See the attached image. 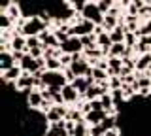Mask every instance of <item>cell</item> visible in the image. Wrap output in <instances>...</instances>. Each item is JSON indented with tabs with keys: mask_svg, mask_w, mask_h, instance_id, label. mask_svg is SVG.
<instances>
[{
	"mask_svg": "<svg viewBox=\"0 0 151 136\" xmlns=\"http://www.w3.org/2000/svg\"><path fill=\"white\" fill-rule=\"evenodd\" d=\"M94 83V79L93 78H76L74 81H72V85L76 87V91L79 93V95H83L85 96V93L89 91V87H91Z\"/></svg>",
	"mask_w": 151,
	"mask_h": 136,
	"instance_id": "obj_6",
	"label": "cell"
},
{
	"mask_svg": "<svg viewBox=\"0 0 151 136\" xmlns=\"http://www.w3.org/2000/svg\"><path fill=\"white\" fill-rule=\"evenodd\" d=\"M140 42H144L145 45H149V47H151V36H142Z\"/></svg>",
	"mask_w": 151,
	"mask_h": 136,
	"instance_id": "obj_26",
	"label": "cell"
},
{
	"mask_svg": "<svg viewBox=\"0 0 151 136\" xmlns=\"http://www.w3.org/2000/svg\"><path fill=\"white\" fill-rule=\"evenodd\" d=\"M138 36L142 38V36H151V19L145 23L144 27H140V32H138Z\"/></svg>",
	"mask_w": 151,
	"mask_h": 136,
	"instance_id": "obj_24",
	"label": "cell"
},
{
	"mask_svg": "<svg viewBox=\"0 0 151 136\" xmlns=\"http://www.w3.org/2000/svg\"><path fill=\"white\" fill-rule=\"evenodd\" d=\"M102 27H104V30H113V29H117V17H113V15H104V23H102Z\"/></svg>",
	"mask_w": 151,
	"mask_h": 136,
	"instance_id": "obj_15",
	"label": "cell"
},
{
	"mask_svg": "<svg viewBox=\"0 0 151 136\" xmlns=\"http://www.w3.org/2000/svg\"><path fill=\"white\" fill-rule=\"evenodd\" d=\"M23 76V68L21 66H12L9 70H6V72H2V79L4 83L6 81H17L19 78Z\"/></svg>",
	"mask_w": 151,
	"mask_h": 136,
	"instance_id": "obj_8",
	"label": "cell"
},
{
	"mask_svg": "<svg viewBox=\"0 0 151 136\" xmlns=\"http://www.w3.org/2000/svg\"><path fill=\"white\" fill-rule=\"evenodd\" d=\"M78 96H79V93L76 91V87L72 85V83L64 85V89H63V98H64V102H76V100H78Z\"/></svg>",
	"mask_w": 151,
	"mask_h": 136,
	"instance_id": "obj_12",
	"label": "cell"
},
{
	"mask_svg": "<svg viewBox=\"0 0 151 136\" xmlns=\"http://www.w3.org/2000/svg\"><path fill=\"white\" fill-rule=\"evenodd\" d=\"M12 19H9V17L6 15V13H2V15H0V27H2V30H8L9 27H12Z\"/></svg>",
	"mask_w": 151,
	"mask_h": 136,
	"instance_id": "obj_23",
	"label": "cell"
},
{
	"mask_svg": "<svg viewBox=\"0 0 151 136\" xmlns=\"http://www.w3.org/2000/svg\"><path fill=\"white\" fill-rule=\"evenodd\" d=\"M25 95H27V102H28V106H30L32 110H40L42 102H44L42 91H34V89H30V91H27Z\"/></svg>",
	"mask_w": 151,
	"mask_h": 136,
	"instance_id": "obj_5",
	"label": "cell"
},
{
	"mask_svg": "<svg viewBox=\"0 0 151 136\" xmlns=\"http://www.w3.org/2000/svg\"><path fill=\"white\" fill-rule=\"evenodd\" d=\"M72 63H74V59H72V55H68V53H63L60 55V64H63V66H72Z\"/></svg>",
	"mask_w": 151,
	"mask_h": 136,
	"instance_id": "obj_25",
	"label": "cell"
},
{
	"mask_svg": "<svg viewBox=\"0 0 151 136\" xmlns=\"http://www.w3.org/2000/svg\"><path fill=\"white\" fill-rule=\"evenodd\" d=\"M4 13H6V15L9 17V19H12V21H17V19H23V13H21V8H19L17 6V4H13V6L12 8H9V10L8 12H4Z\"/></svg>",
	"mask_w": 151,
	"mask_h": 136,
	"instance_id": "obj_16",
	"label": "cell"
},
{
	"mask_svg": "<svg viewBox=\"0 0 151 136\" xmlns=\"http://www.w3.org/2000/svg\"><path fill=\"white\" fill-rule=\"evenodd\" d=\"M87 4H89V0H72V10L76 13H81L87 8Z\"/></svg>",
	"mask_w": 151,
	"mask_h": 136,
	"instance_id": "obj_19",
	"label": "cell"
},
{
	"mask_svg": "<svg viewBox=\"0 0 151 136\" xmlns=\"http://www.w3.org/2000/svg\"><path fill=\"white\" fill-rule=\"evenodd\" d=\"M151 66V53H145V55H140V59H136V70H149Z\"/></svg>",
	"mask_w": 151,
	"mask_h": 136,
	"instance_id": "obj_14",
	"label": "cell"
},
{
	"mask_svg": "<svg viewBox=\"0 0 151 136\" xmlns=\"http://www.w3.org/2000/svg\"><path fill=\"white\" fill-rule=\"evenodd\" d=\"M125 36H127V27L125 25H119L117 29H113L110 32V38L113 44H125Z\"/></svg>",
	"mask_w": 151,
	"mask_h": 136,
	"instance_id": "obj_9",
	"label": "cell"
},
{
	"mask_svg": "<svg viewBox=\"0 0 151 136\" xmlns=\"http://www.w3.org/2000/svg\"><path fill=\"white\" fill-rule=\"evenodd\" d=\"M34 47H42V40L38 38V36H30V38H27V49H34Z\"/></svg>",
	"mask_w": 151,
	"mask_h": 136,
	"instance_id": "obj_20",
	"label": "cell"
},
{
	"mask_svg": "<svg viewBox=\"0 0 151 136\" xmlns=\"http://www.w3.org/2000/svg\"><path fill=\"white\" fill-rule=\"evenodd\" d=\"M147 2H151V0H147Z\"/></svg>",
	"mask_w": 151,
	"mask_h": 136,
	"instance_id": "obj_29",
	"label": "cell"
},
{
	"mask_svg": "<svg viewBox=\"0 0 151 136\" xmlns=\"http://www.w3.org/2000/svg\"><path fill=\"white\" fill-rule=\"evenodd\" d=\"M12 66H15V57H13V53L2 51V55H0V68H2V72L9 70Z\"/></svg>",
	"mask_w": 151,
	"mask_h": 136,
	"instance_id": "obj_10",
	"label": "cell"
},
{
	"mask_svg": "<svg viewBox=\"0 0 151 136\" xmlns=\"http://www.w3.org/2000/svg\"><path fill=\"white\" fill-rule=\"evenodd\" d=\"M121 2H123V4H129V6H130V0H121Z\"/></svg>",
	"mask_w": 151,
	"mask_h": 136,
	"instance_id": "obj_27",
	"label": "cell"
},
{
	"mask_svg": "<svg viewBox=\"0 0 151 136\" xmlns=\"http://www.w3.org/2000/svg\"><path fill=\"white\" fill-rule=\"evenodd\" d=\"M81 15H83V19L91 21V23H94V25H102L104 23V13L98 10L96 2H89L87 8L81 12Z\"/></svg>",
	"mask_w": 151,
	"mask_h": 136,
	"instance_id": "obj_2",
	"label": "cell"
},
{
	"mask_svg": "<svg viewBox=\"0 0 151 136\" xmlns=\"http://www.w3.org/2000/svg\"><path fill=\"white\" fill-rule=\"evenodd\" d=\"M85 47L81 44V40L78 38V36H70L66 42H63L60 44V51L63 53H68V55H76V53H81Z\"/></svg>",
	"mask_w": 151,
	"mask_h": 136,
	"instance_id": "obj_3",
	"label": "cell"
},
{
	"mask_svg": "<svg viewBox=\"0 0 151 136\" xmlns=\"http://www.w3.org/2000/svg\"><path fill=\"white\" fill-rule=\"evenodd\" d=\"M47 60V66L45 70H59V68H63V64H60V59H45Z\"/></svg>",
	"mask_w": 151,
	"mask_h": 136,
	"instance_id": "obj_21",
	"label": "cell"
},
{
	"mask_svg": "<svg viewBox=\"0 0 151 136\" xmlns=\"http://www.w3.org/2000/svg\"><path fill=\"white\" fill-rule=\"evenodd\" d=\"M96 6H98V10H100L102 13H110V10L113 8V0H98L96 2Z\"/></svg>",
	"mask_w": 151,
	"mask_h": 136,
	"instance_id": "obj_17",
	"label": "cell"
},
{
	"mask_svg": "<svg viewBox=\"0 0 151 136\" xmlns=\"http://www.w3.org/2000/svg\"><path fill=\"white\" fill-rule=\"evenodd\" d=\"M125 53H127V45L125 44H113L111 47H110V53H108V57H119L123 59L125 57Z\"/></svg>",
	"mask_w": 151,
	"mask_h": 136,
	"instance_id": "obj_13",
	"label": "cell"
},
{
	"mask_svg": "<svg viewBox=\"0 0 151 136\" xmlns=\"http://www.w3.org/2000/svg\"><path fill=\"white\" fill-rule=\"evenodd\" d=\"M9 45H12L13 51H25V53H28V49H27V38H25V36H13V38L9 40Z\"/></svg>",
	"mask_w": 151,
	"mask_h": 136,
	"instance_id": "obj_11",
	"label": "cell"
},
{
	"mask_svg": "<svg viewBox=\"0 0 151 136\" xmlns=\"http://www.w3.org/2000/svg\"><path fill=\"white\" fill-rule=\"evenodd\" d=\"M34 87V76L28 72H23V76L15 81V89H19V91H30V89Z\"/></svg>",
	"mask_w": 151,
	"mask_h": 136,
	"instance_id": "obj_4",
	"label": "cell"
},
{
	"mask_svg": "<svg viewBox=\"0 0 151 136\" xmlns=\"http://www.w3.org/2000/svg\"><path fill=\"white\" fill-rule=\"evenodd\" d=\"M87 136H93V134H87Z\"/></svg>",
	"mask_w": 151,
	"mask_h": 136,
	"instance_id": "obj_28",
	"label": "cell"
},
{
	"mask_svg": "<svg viewBox=\"0 0 151 136\" xmlns=\"http://www.w3.org/2000/svg\"><path fill=\"white\" fill-rule=\"evenodd\" d=\"M21 29H23V36H25V38H30V36H40L42 32L47 29V23H44L40 17H30V19L25 21V25H23Z\"/></svg>",
	"mask_w": 151,
	"mask_h": 136,
	"instance_id": "obj_1",
	"label": "cell"
},
{
	"mask_svg": "<svg viewBox=\"0 0 151 136\" xmlns=\"http://www.w3.org/2000/svg\"><path fill=\"white\" fill-rule=\"evenodd\" d=\"M89 134H93V136H106V129H104L102 125H93V129L89 130Z\"/></svg>",
	"mask_w": 151,
	"mask_h": 136,
	"instance_id": "obj_22",
	"label": "cell"
},
{
	"mask_svg": "<svg viewBox=\"0 0 151 136\" xmlns=\"http://www.w3.org/2000/svg\"><path fill=\"white\" fill-rule=\"evenodd\" d=\"M106 117H108V112H104V110H91L87 115H85V121L91 123V125H100Z\"/></svg>",
	"mask_w": 151,
	"mask_h": 136,
	"instance_id": "obj_7",
	"label": "cell"
},
{
	"mask_svg": "<svg viewBox=\"0 0 151 136\" xmlns=\"http://www.w3.org/2000/svg\"><path fill=\"white\" fill-rule=\"evenodd\" d=\"M87 134H89V130L85 127V121L83 123H76V129L70 132V136H87Z\"/></svg>",
	"mask_w": 151,
	"mask_h": 136,
	"instance_id": "obj_18",
	"label": "cell"
}]
</instances>
